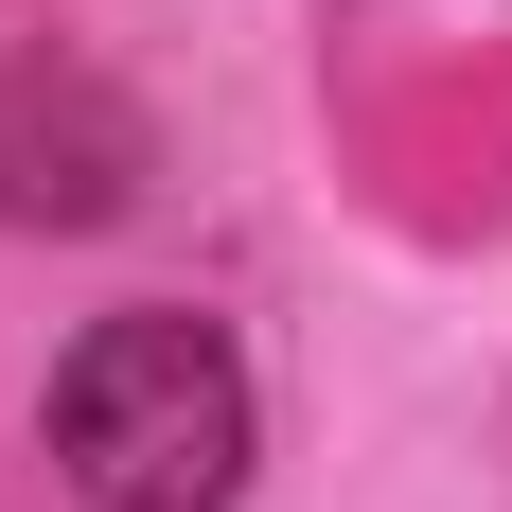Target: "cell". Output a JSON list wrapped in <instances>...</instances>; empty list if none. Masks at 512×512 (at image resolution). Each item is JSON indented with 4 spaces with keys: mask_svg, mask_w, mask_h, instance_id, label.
<instances>
[{
    "mask_svg": "<svg viewBox=\"0 0 512 512\" xmlns=\"http://www.w3.org/2000/svg\"><path fill=\"white\" fill-rule=\"evenodd\" d=\"M53 460L89 512H230L248 477V354L212 318H89L53 371Z\"/></svg>",
    "mask_w": 512,
    "mask_h": 512,
    "instance_id": "6da1fadb",
    "label": "cell"
}]
</instances>
